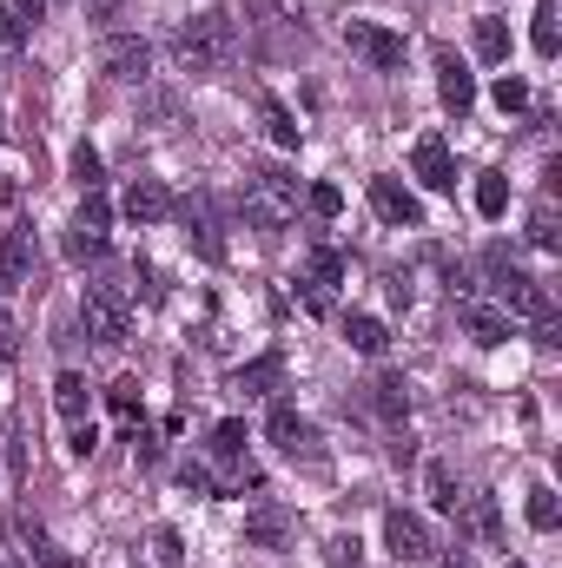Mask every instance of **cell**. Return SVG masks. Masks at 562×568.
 I'll return each instance as SVG.
<instances>
[{"instance_id":"cell-1","label":"cell","mask_w":562,"mask_h":568,"mask_svg":"<svg viewBox=\"0 0 562 568\" xmlns=\"http://www.w3.org/2000/svg\"><path fill=\"white\" fill-rule=\"evenodd\" d=\"M232 53H239V20H232L225 7H205V13H192V20L172 27V60H179L185 73H212V67H225Z\"/></svg>"},{"instance_id":"cell-2","label":"cell","mask_w":562,"mask_h":568,"mask_svg":"<svg viewBox=\"0 0 562 568\" xmlns=\"http://www.w3.org/2000/svg\"><path fill=\"white\" fill-rule=\"evenodd\" d=\"M239 205H245V225H259V232H284V225L298 219V179L279 172V165H265V172L245 179Z\"/></svg>"},{"instance_id":"cell-3","label":"cell","mask_w":562,"mask_h":568,"mask_svg":"<svg viewBox=\"0 0 562 568\" xmlns=\"http://www.w3.org/2000/svg\"><path fill=\"white\" fill-rule=\"evenodd\" d=\"M483 265H490V278H496V297H503L510 311H523V317H536V324H543V317H556V311H550V291L530 278V272H523V265H516L503 245H490V252H483Z\"/></svg>"},{"instance_id":"cell-4","label":"cell","mask_w":562,"mask_h":568,"mask_svg":"<svg viewBox=\"0 0 562 568\" xmlns=\"http://www.w3.org/2000/svg\"><path fill=\"white\" fill-rule=\"evenodd\" d=\"M53 410H60V424L73 436V456H93V390H87V377L80 371H60L53 377Z\"/></svg>"},{"instance_id":"cell-5","label":"cell","mask_w":562,"mask_h":568,"mask_svg":"<svg viewBox=\"0 0 562 568\" xmlns=\"http://www.w3.org/2000/svg\"><path fill=\"white\" fill-rule=\"evenodd\" d=\"M80 317H87V337H100V344H127V331H133V304L120 284H87Z\"/></svg>"},{"instance_id":"cell-6","label":"cell","mask_w":562,"mask_h":568,"mask_svg":"<svg viewBox=\"0 0 562 568\" xmlns=\"http://www.w3.org/2000/svg\"><path fill=\"white\" fill-rule=\"evenodd\" d=\"M344 47H351L358 60H371L378 73H398V67H404V33H391V27H378V20H351V27H344Z\"/></svg>"},{"instance_id":"cell-7","label":"cell","mask_w":562,"mask_h":568,"mask_svg":"<svg viewBox=\"0 0 562 568\" xmlns=\"http://www.w3.org/2000/svg\"><path fill=\"white\" fill-rule=\"evenodd\" d=\"M107 232H113V205H107V192H87L80 212H73L67 252H73V258H100V252H107Z\"/></svg>"},{"instance_id":"cell-8","label":"cell","mask_w":562,"mask_h":568,"mask_svg":"<svg viewBox=\"0 0 562 568\" xmlns=\"http://www.w3.org/2000/svg\"><path fill=\"white\" fill-rule=\"evenodd\" d=\"M344 284V258L331 252V245H318L311 258H304V278H298V291H304V311H331V291Z\"/></svg>"},{"instance_id":"cell-9","label":"cell","mask_w":562,"mask_h":568,"mask_svg":"<svg viewBox=\"0 0 562 568\" xmlns=\"http://www.w3.org/2000/svg\"><path fill=\"white\" fill-rule=\"evenodd\" d=\"M172 212H179V225L192 232V245H199V258H205V265H219V258H225V239H219V219H212V199H172Z\"/></svg>"},{"instance_id":"cell-10","label":"cell","mask_w":562,"mask_h":568,"mask_svg":"<svg viewBox=\"0 0 562 568\" xmlns=\"http://www.w3.org/2000/svg\"><path fill=\"white\" fill-rule=\"evenodd\" d=\"M100 67H107L113 80H127V87H140L145 73H152V47H145L140 33H113V40L100 47Z\"/></svg>"},{"instance_id":"cell-11","label":"cell","mask_w":562,"mask_h":568,"mask_svg":"<svg viewBox=\"0 0 562 568\" xmlns=\"http://www.w3.org/2000/svg\"><path fill=\"white\" fill-rule=\"evenodd\" d=\"M384 549H391L398 562H430V529H423V516L384 509Z\"/></svg>"},{"instance_id":"cell-12","label":"cell","mask_w":562,"mask_h":568,"mask_svg":"<svg viewBox=\"0 0 562 568\" xmlns=\"http://www.w3.org/2000/svg\"><path fill=\"white\" fill-rule=\"evenodd\" d=\"M436 93H443V106H450L456 120L476 106V80H470V67L456 60V47H436Z\"/></svg>"},{"instance_id":"cell-13","label":"cell","mask_w":562,"mask_h":568,"mask_svg":"<svg viewBox=\"0 0 562 568\" xmlns=\"http://www.w3.org/2000/svg\"><path fill=\"white\" fill-rule=\"evenodd\" d=\"M371 212L384 219V225H423V205L411 185H398V179H371Z\"/></svg>"},{"instance_id":"cell-14","label":"cell","mask_w":562,"mask_h":568,"mask_svg":"<svg viewBox=\"0 0 562 568\" xmlns=\"http://www.w3.org/2000/svg\"><path fill=\"white\" fill-rule=\"evenodd\" d=\"M13 542H20V556H27L33 568H80L53 536H47V529H40V523H33V516H13Z\"/></svg>"},{"instance_id":"cell-15","label":"cell","mask_w":562,"mask_h":568,"mask_svg":"<svg viewBox=\"0 0 562 568\" xmlns=\"http://www.w3.org/2000/svg\"><path fill=\"white\" fill-rule=\"evenodd\" d=\"M411 165H418V179L430 185V192H456V159H450V145L436 140H418V152H411Z\"/></svg>"},{"instance_id":"cell-16","label":"cell","mask_w":562,"mask_h":568,"mask_svg":"<svg viewBox=\"0 0 562 568\" xmlns=\"http://www.w3.org/2000/svg\"><path fill=\"white\" fill-rule=\"evenodd\" d=\"M27 278H33V245H27L20 225H7L0 232V291H20Z\"/></svg>"},{"instance_id":"cell-17","label":"cell","mask_w":562,"mask_h":568,"mask_svg":"<svg viewBox=\"0 0 562 568\" xmlns=\"http://www.w3.org/2000/svg\"><path fill=\"white\" fill-rule=\"evenodd\" d=\"M127 219H133V225H159V219H172V192H165L159 179H133V185H127Z\"/></svg>"},{"instance_id":"cell-18","label":"cell","mask_w":562,"mask_h":568,"mask_svg":"<svg viewBox=\"0 0 562 568\" xmlns=\"http://www.w3.org/2000/svg\"><path fill=\"white\" fill-rule=\"evenodd\" d=\"M265 436L279 443L284 456H311V424H304L291 404H272V417H265Z\"/></svg>"},{"instance_id":"cell-19","label":"cell","mask_w":562,"mask_h":568,"mask_svg":"<svg viewBox=\"0 0 562 568\" xmlns=\"http://www.w3.org/2000/svg\"><path fill=\"white\" fill-rule=\"evenodd\" d=\"M212 456H219L239 483H259V469H245V424H239V417H225V424L212 429Z\"/></svg>"},{"instance_id":"cell-20","label":"cell","mask_w":562,"mask_h":568,"mask_svg":"<svg viewBox=\"0 0 562 568\" xmlns=\"http://www.w3.org/2000/svg\"><path fill=\"white\" fill-rule=\"evenodd\" d=\"M284 536H291V516H284L279 503H259V509L245 516V542H252V549H284Z\"/></svg>"},{"instance_id":"cell-21","label":"cell","mask_w":562,"mask_h":568,"mask_svg":"<svg viewBox=\"0 0 562 568\" xmlns=\"http://www.w3.org/2000/svg\"><path fill=\"white\" fill-rule=\"evenodd\" d=\"M463 324H470V337H476L483 351L510 344V311H496V304H463Z\"/></svg>"},{"instance_id":"cell-22","label":"cell","mask_w":562,"mask_h":568,"mask_svg":"<svg viewBox=\"0 0 562 568\" xmlns=\"http://www.w3.org/2000/svg\"><path fill=\"white\" fill-rule=\"evenodd\" d=\"M344 344H351V351H364V357H384V351H391V331H384V317L351 311V317H344Z\"/></svg>"},{"instance_id":"cell-23","label":"cell","mask_w":562,"mask_h":568,"mask_svg":"<svg viewBox=\"0 0 562 568\" xmlns=\"http://www.w3.org/2000/svg\"><path fill=\"white\" fill-rule=\"evenodd\" d=\"M279 377H284V357H252V364H239V371H232V390L265 397V390H279Z\"/></svg>"},{"instance_id":"cell-24","label":"cell","mask_w":562,"mask_h":568,"mask_svg":"<svg viewBox=\"0 0 562 568\" xmlns=\"http://www.w3.org/2000/svg\"><path fill=\"white\" fill-rule=\"evenodd\" d=\"M371 404H378V417H384V424H404V417H411V384L384 371V377L371 384Z\"/></svg>"},{"instance_id":"cell-25","label":"cell","mask_w":562,"mask_h":568,"mask_svg":"<svg viewBox=\"0 0 562 568\" xmlns=\"http://www.w3.org/2000/svg\"><path fill=\"white\" fill-rule=\"evenodd\" d=\"M463 529L476 542H503V516H496V496H470L463 503Z\"/></svg>"},{"instance_id":"cell-26","label":"cell","mask_w":562,"mask_h":568,"mask_svg":"<svg viewBox=\"0 0 562 568\" xmlns=\"http://www.w3.org/2000/svg\"><path fill=\"white\" fill-rule=\"evenodd\" d=\"M259 120H265V133H272V145H284V152H291V145L304 140V126L291 120V106H284V100H272V93L259 100Z\"/></svg>"},{"instance_id":"cell-27","label":"cell","mask_w":562,"mask_h":568,"mask_svg":"<svg viewBox=\"0 0 562 568\" xmlns=\"http://www.w3.org/2000/svg\"><path fill=\"white\" fill-rule=\"evenodd\" d=\"M476 212L503 219L510 212V172H476Z\"/></svg>"},{"instance_id":"cell-28","label":"cell","mask_w":562,"mask_h":568,"mask_svg":"<svg viewBox=\"0 0 562 568\" xmlns=\"http://www.w3.org/2000/svg\"><path fill=\"white\" fill-rule=\"evenodd\" d=\"M423 489H430V509L456 516V503H463V496H456V469H450V463H430V469H423Z\"/></svg>"},{"instance_id":"cell-29","label":"cell","mask_w":562,"mask_h":568,"mask_svg":"<svg viewBox=\"0 0 562 568\" xmlns=\"http://www.w3.org/2000/svg\"><path fill=\"white\" fill-rule=\"evenodd\" d=\"M476 53H483L490 67H503V60H510V27H503L496 13H483V20H476Z\"/></svg>"},{"instance_id":"cell-30","label":"cell","mask_w":562,"mask_h":568,"mask_svg":"<svg viewBox=\"0 0 562 568\" xmlns=\"http://www.w3.org/2000/svg\"><path fill=\"white\" fill-rule=\"evenodd\" d=\"M530 47H536V53H543V60H556V7H550V0H543V7H536V13H530Z\"/></svg>"},{"instance_id":"cell-31","label":"cell","mask_w":562,"mask_h":568,"mask_svg":"<svg viewBox=\"0 0 562 568\" xmlns=\"http://www.w3.org/2000/svg\"><path fill=\"white\" fill-rule=\"evenodd\" d=\"M523 516H530V529H543V536H550V529L562 523V509H556V489H530V509H523Z\"/></svg>"},{"instance_id":"cell-32","label":"cell","mask_w":562,"mask_h":568,"mask_svg":"<svg viewBox=\"0 0 562 568\" xmlns=\"http://www.w3.org/2000/svg\"><path fill=\"white\" fill-rule=\"evenodd\" d=\"M107 404H113L120 424H140V384H133V377H120V384L107 390Z\"/></svg>"},{"instance_id":"cell-33","label":"cell","mask_w":562,"mask_h":568,"mask_svg":"<svg viewBox=\"0 0 562 568\" xmlns=\"http://www.w3.org/2000/svg\"><path fill=\"white\" fill-rule=\"evenodd\" d=\"M304 205H311V219H338V212H344V192H338V185H324V179H318V185H311V192H304Z\"/></svg>"},{"instance_id":"cell-34","label":"cell","mask_w":562,"mask_h":568,"mask_svg":"<svg viewBox=\"0 0 562 568\" xmlns=\"http://www.w3.org/2000/svg\"><path fill=\"white\" fill-rule=\"evenodd\" d=\"M530 245H536V252H556V245H562L556 212H550V205H536V219H530Z\"/></svg>"},{"instance_id":"cell-35","label":"cell","mask_w":562,"mask_h":568,"mask_svg":"<svg viewBox=\"0 0 562 568\" xmlns=\"http://www.w3.org/2000/svg\"><path fill=\"white\" fill-rule=\"evenodd\" d=\"M152 562H159V568H179V562H185V542H179V529H152Z\"/></svg>"},{"instance_id":"cell-36","label":"cell","mask_w":562,"mask_h":568,"mask_svg":"<svg viewBox=\"0 0 562 568\" xmlns=\"http://www.w3.org/2000/svg\"><path fill=\"white\" fill-rule=\"evenodd\" d=\"M73 179H80V192H100V152L93 145H73Z\"/></svg>"},{"instance_id":"cell-37","label":"cell","mask_w":562,"mask_h":568,"mask_svg":"<svg viewBox=\"0 0 562 568\" xmlns=\"http://www.w3.org/2000/svg\"><path fill=\"white\" fill-rule=\"evenodd\" d=\"M496 106H503V113H523V106H530V87H523L516 73H503V80H496Z\"/></svg>"},{"instance_id":"cell-38","label":"cell","mask_w":562,"mask_h":568,"mask_svg":"<svg viewBox=\"0 0 562 568\" xmlns=\"http://www.w3.org/2000/svg\"><path fill=\"white\" fill-rule=\"evenodd\" d=\"M179 483H185L192 496H219V483H212V469H205V463H185V469H179Z\"/></svg>"},{"instance_id":"cell-39","label":"cell","mask_w":562,"mask_h":568,"mask_svg":"<svg viewBox=\"0 0 562 568\" xmlns=\"http://www.w3.org/2000/svg\"><path fill=\"white\" fill-rule=\"evenodd\" d=\"M20 357V331H13V317L0 311V364H13Z\"/></svg>"},{"instance_id":"cell-40","label":"cell","mask_w":562,"mask_h":568,"mask_svg":"<svg viewBox=\"0 0 562 568\" xmlns=\"http://www.w3.org/2000/svg\"><path fill=\"white\" fill-rule=\"evenodd\" d=\"M331 562H338V568H358V542H351V536H338V542H331Z\"/></svg>"},{"instance_id":"cell-41","label":"cell","mask_w":562,"mask_h":568,"mask_svg":"<svg viewBox=\"0 0 562 568\" xmlns=\"http://www.w3.org/2000/svg\"><path fill=\"white\" fill-rule=\"evenodd\" d=\"M20 33H27V20H20V13H13V7H7V13H0V40H7V47H13V40H20Z\"/></svg>"},{"instance_id":"cell-42","label":"cell","mask_w":562,"mask_h":568,"mask_svg":"<svg viewBox=\"0 0 562 568\" xmlns=\"http://www.w3.org/2000/svg\"><path fill=\"white\" fill-rule=\"evenodd\" d=\"M133 449H140V463H159V436H145V429H133Z\"/></svg>"},{"instance_id":"cell-43","label":"cell","mask_w":562,"mask_h":568,"mask_svg":"<svg viewBox=\"0 0 562 568\" xmlns=\"http://www.w3.org/2000/svg\"><path fill=\"white\" fill-rule=\"evenodd\" d=\"M13 13H20V20H40V0H13Z\"/></svg>"},{"instance_id":"cell-44","label":"cell","mask_w":562,"mask_h":568,"mask_svg":"<svg viewBox=\"0 0 562 568\" xmlns=\"http://www.w3.org/2000/svg\"><path fill=\"white\" fill-rule=\"evenodd\" d=\"M443 568H470V562H463V556H450V562H443Z\"/></svg>"},{"instance_id":"cell-45","label":"cell","mask_w":562,"mask_h":568,"mask_svg":"<svg viewBox=\"0 0 562 568\" xmlns=\"http://www.w3.org/2000/svg\"><path fill=\"white\" fill-rule=\"evenodd\" d=\"M503 568H523V562H503Z\"/></svg>"}]
</instances>
